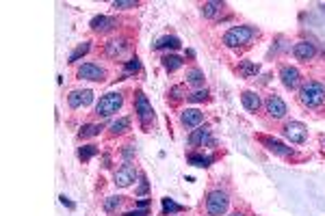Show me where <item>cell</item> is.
Masks as SVG:
<instances>
[{
	"instance_id": "6da1fadb",
	"label": "cell",
	"mask_w": 325,
	"mask_h": 216,
	"mask_svg": "<svg viewBox=\"0 0 325 216\" xmlns=\"http://www.w3.org/2000/svg\"><path fill=\"white\" fill-rule=\"evenodd\" d=\"M299 104L304 108H318L325 102V84L318 80H308L299 87V95H297Z\"/></svg>"
},
{
	"instance_id": "7a4b0ae2",
	"label": "cell",
	"mask_w": 325,
	"mask_h": 216,
	"mask_svg": "<svg viewBox=\"0 0 325 216\" xmlns=\"http://www.w3.org/2000/svg\"><path fill=\"white\" fill-rule=\"evenodd\" d=\"M254 37H258V30L254 26H232L221 41H224L226 48H240V45L250 43Z\"/></svg>"
},
{
	"instance_id": "3957f363",
	"label": "cell",
	"mask_w": 325,
	"mask_h": 216,
	"mask_svg": "<svg viewBox=\"0 0 325 216\" xmlns=\"http://www.w3.org/2000/svg\"><path fill=\"white\" fill-rule=\"evenodd\" d=\"M122 106H124V95L120 91H108V93H104L100 97V102L96 104V115L104 119V117L115 115Z\"/></svg>"
},
{
	"instance_id": "277c9868",
	"label": "cell",
	"mask_w": 325,
	"mask_h": 216,
	"mask_svg": "<svg viewBox=\"0 0 325 216\" xmlns=\"http://www.w3.org/2000/svg\"><path fill=\"white\" fill-rule=\"evenodd\" d=\"M228 204H230V199H228V193H224V191H212L206 197V212H208V216H221V214H226Z\"/></svg>"
},
{
	"instance_id": "5b68a950",
	"label": "cell",
	"mask_w": 325,
	"mask_h": 216,
	"mask_svg": "<svg viewBox=\"0 0 325 216\" xmlns=\"http://www.w3.org/2000/svg\"><path fill=\"white\" fill-rule=\"evenodd\" d=\"M134 113H136V119L141 121V126L143 128H150L152 126V121H154V110H152V104L148 102V97L141 93H136V104H134Z\"/></svg>"
},
{
	"instance_id": "8992f818",
	"label": "cell",
	"mask_w": 325,
	"mask_h": 216,
	"mask_svg": "<svg viewBox=\"0 0 325 216\" xmlns=\"http://www.w3.org/2000/svg\"><path fill=\"white\" fill-rule=\"evenodd\" d=\"M76 78H78V80L102 82L104 78H106V71H104V67H100L98 63H82L80 67L76 69Z\"/></svg>"
},
{
	"instance_id": "52a82bcc",
	"label": "cell",
	"mask_w": 325,
	"mask_h": 216,
	"mask_svg": "<svg viewBox=\"0 0 325 216\" xmlns=\"http://www.w3.org/2000/svg\"><path fill=\"white\" fill-rule=\"evenodd\" d=\"M139 178V173H136V169L130 165V162H124V165L117 169L115 175H113V182L117 188H128L130 184H134V180Z\"/></svg>"
},
{
	"instance_id": "ba28073f",
	"label": "cell",
	"mask_w": 325,
	"mask_h": 216,
	"mask_svg": "<svg viewBox=\"0 0 325 216\" xmlns=\"http://www.w3.org/2000/svg\"><path fill=\"white\" fill-rule=\"evenodd\" d=\"M284 136L292 145H302V143H306V139H308V128L299 121H288L284 126Z\"/></svg>"
},
{
	"instance_id": "9c48e42d",
	"label": "cell",
	"mask_w": 325,
	"mask_h": 216,
	"mask_svg": "<svg viewBox=\"0 0 325 216\" xmlns=\"http://www.w3.org/2000/svg\"><path fill=\"white\" fill-rule=\"evenodd\" d=\"M264 108H266V115L271 117V119H284L286 117V104L280 95H269L264 100Z\"/></svg>"
},
{
	"instance_id": "30bf717a",
	"label": "cell",
	"mask_w": 325,
	"mask_h": 216,
	"mask_svg": "<svg viewBox=\"0 0 325 216\" xmlns=\"http://www.w3.org/2000/svg\"><path fill=\"white\" fill-rule=\"evenodd\" d=\"M180 123L186 130H195L204 123V113H200L198 108H184L180 113Z\"/></svg>"
},
{
	"instance_id": "8fae6325",
	"label": "cell",
	"mask_w": 325,
	"mask_h": 216,
	"mask_svg": "<svg viewBox=\"0 0 325 216\" xmlns=\"http://www.w3.org/2000/svg\"><path fill=\"white\" fill-rule=\"evenodd\" d=\"M280 78H282V84L288 91H295L299 84H302V74H299L297 67H290V65H284L280 69Z\"/></svg>"
},
{
	"instance_id": "7c38bea8",
	"label": "cell",
	"mask_w": 325,
	"mask_h": 216,
	"mask_svg": "<svg viewBox=\"0 0 325 216\" xmlns=\"http://www.w3.org/2000/svg\"><path fill=\"white\" fill-rule=\"evenodd\" d=\"M91 102H94V93H91L89 89H76L68 95V104H70V108H74V110L89 106Z\"/></svg>"
},
{
	"instance_id": "4fadbf2b",
	"label": "cell",
	"mask_w": 325,
	"mask_h": 216,
	"mask_svg": "<svg viewBox=\"0 0 325 216\" xmlns=\"http://www.w3.org/2000/svg\"><path fill=\"white\" fill-rule=\"evenodd\" d=\"M260 143H262V145H266V149H269L271 154H276V156H282V158H288V156H292V149L290 147H286L284 143L271 139V136H260Z\"/></svg>"
},
{
	"instance_id": "5bb4252c",
	"label": "cell",
	"mask_w": 325,
	"mask_h": 216,
	"mask_svg": "<svg viewBox=\"0 0 325 216\" xmlns=\"http://www.w3.org/2000/svg\"><path fill=\"white\" fill-rule=\"evenodd\" d=\"M292 54H295V58H299V61L308 63L310 58H314L316 48H314V43H310V41H299L292 45Z\"/></svg>"
},
{
	"instance_id": "9a60e30c",
	"label": "cell",
	"mask_w": 325,
	"mask_h": 216,
	"mask_svg": "<svg viewBox=\"0 0 325 216\" xmlns=\"http://www.w3.org/2000/svg\"><path fill=\"white\" fill-rule=\"evenodd\" d=\"M91 30L94 32H108V30H113L115 26H117V19L115 17H108V15H96L94 19H91Z\"/></svg>"
},
{
	"instance_id": "2e32d148",
	"label": "cell",
	"mask_w": 325,
	"mask_h": 216,
	"mask_svg": "<svg viewBox=\"0 0 325 216\" xmlns=\"http://www.w3.org/2000/svg\"><path fill=\"white\" fill-rule=\"evenodd\" d=\"M204 143H210V145H214V141L210 139V130L208 128H195L191 134H188V145L191 147H198V145H204Z\"/></svg>"
},
{
	"instance_id": "e0dca14e",
	"label": "cell",
	"mask_w": 325,
	"mask_h": 216,
	"mask_svg": "<svg viewBox=\"0 0 325 216\" xmlns=\"http://www.w3.org/2000/svg\"><path fill=\"white\" fill-rule=\"evenodd\" d=\"M126 50H128L126 39H110V41L104 45V54H106L108 58H120Z\"/></svg>"
},
{
	"instance_id": "ac0fdd59",
	"label": "cell",
	"mask_w": 325,
	"mask_h": 216,
	"mask_svg": "<svg viewBox=\"0 0 325 216\" xmlns=\"http://www.w3.org/2000/svg\"><path fill=\"white\" fill-rule=\"evenodd\" d=\"M240 102H243V106L250 110V113H258L260 106H262V100H260V95L256 93V91H243Z\"/></svg>"
},
{
	"instance_id": "d6986e66",
	"label": "cell",
	"mask_w": 325,
	"mask_h": 216,
	"mask_svg": "<svg viewBox=\"0 0 325 216\" xmlns=\"http://www.w3.org/2000/svg\"><path fill=\"white\" fill-rule=\"evenodd\" d=\"M162 48L178 50V48H180V39H178V37H174V35H165V37H160L158 41L154 43V50H162Z\"/></svg>"
},
{
	"instance_id": "ffe728a7",
	"label": "cell",
	"mask_w": 325,
	"mask_h": 216,
	"mask_svg": "<svg viewBox=\"0 0 325 216\" xmlns=\"http://www.w3.org/2000/svg\"><path fill=\"white\" fill-rule=\"evenodd\" d=\"M130 130V119L128 117H122V119H117V121H113L110 123V136H120V134H126Z\"/></svg>"
},
{
	"instance_id": "44dd1931",
	"label": "cell",
	"mask_w": 325,
	"mask_h": 216,
	"mask_svg": "<svg viewBox=\"0 0 325 216\" xmlns=\"http://www.w3.org/2000/svg\"><path fill=\"white\" fill-rule=\"evenodd\" d=\"M160 63H162V67H165L167 71H176V69H180L182 65H184V61H182L180 56H176V54H167V56H162V58H160Z\"/></svg>"
},
{
	"instance_id": "7402d4cb",
	"label": "cell",
	"mask_w": 325,
	"mask_h": 216,
	"mask_svg": "<svg viewBox=\"0 0 325 216\" xmlns=\"http://www.w3.org/2000/svg\"><path fill=\"white\" fill-rule=\"evenodd\" d=\"M186 84H191V87H202V84H204V71L198 69V67H191L186 71Z\"/></svg>"
},
{
	"instance_id": "603a6c76",
	"label": "cell",
	"mask_w": 325,
	"mask_h": 216,
	"mask_svg": "<svg viewBox=\"0 0 325 216\" xmlns=\"http://www.w3.org/2000/svg\"><path fill=\"white\" fill-rule=\"evenodd\" d=\"M104 130L102 123H87V126L80 128V132H78V136L80 139H91V136H98Z\"/></svg>"
},
{
	"instance_id": "cb8c5ba5",
	"label": "cell",
	"mask_w": 325,
	"mask_h": 216,
	"mask_svg": "<svg viewBox=\"0 0 325 216\" xmlns=\"http://www.w3.org/2000/svg\"><path fill=\"white\" fill-rule=\"evenodd\" d=\"M221 9H224V4L221 2H204L202 4V15L204 17H214V15H219Z\"/></svg>"
},
{
	"instance_id": "d4e9b609",
	"label": "cell",
	"mask_w": 325,
	"mask_h": 216,
	"mask_svg": "<svg viewBox=\"0 0 325 216\" xmlns=\"http://www.w3.org/2000/svg\"><path fill=\"white\" fill-rule=\"evenodd\" d=\"M186 208L184 206H178L174 199H162V216L167 214H178V212H184Z\"/></svg>"
},
{
	"instance_id": "484cf974",
	"label": "cell",
	"mask_w": 325,
	"mask_h": 216,
	"mask_svg": "<svg viewBox=\"0 0 325 216\" xmlns=\"http://www.w3.org/2000/svg\"><path fill=\"white\" fill-rule=\"evenodd\" d=\"M188 165H193V167H208L212 162L210 156H204V154H188Z\"/></svg>"
},
{
	"instance_id": "4316f807",
	"label": "cell",
	"mask_w": 325,
	"mask_h": 216,
	"mask_svg": "<svg viewBox=\"0 0 325 216\" xmlns=\"http://www.w3.org/2000/svg\"><path fill=\"white\" fill-rule=\"evenodd\" d=\"M258 69H260L258 65H256V63H250V61H243V63H240V67H238V71H240V76H243V78L256 76Z\"/></svg>"
},
{
	"instance_id": "83f0119b",
	"label": "cell",
	"mask_w": 325,
	"mask_h": 216,
	"mask_svg": "<svg viewBox=\"0 0 325 216\" xmlns=\"http://www.w3.org/2000/svg\"><path fill=\"white\" fill-rule=\"evenodd\" d=\"M96 154H98V147H96V145H82L80 149H78V158H80L82 162L91 160Z\"/></svg>"
},
{
	"instance_id": "f1b7e54d",
	"label": "cell",
	"mask_w": 325,
	"mask_h": 216,
	"mask_svg": "<svg viewBox=\"0 0 325 216\" xmlns=\"http://www.w3.org/2000/svg\"><path fill=\"white\" fill-rule=\"evenodd\" d=\"M89 48H91V45H89V41L80 43V45H78V48H76V50H74V52H72V54H70L68 63H76V61H78V58H80V56H84V54H87V52H89Z\"/></svg>"
},
{
	"instance_id": "f546056e",
	"label": "cell",
	"mask_w": 325,
	"mask_h": 216,
	"mask_svg": "<svg viewBox=\"0 0 325 216\" xmlns=\"http://www.w3.org/2000/svg\"><path fill=\"white\" fill-rule=\"evenodd\" d=\"M141 69V61L136 56H132L130 61L124 65V76H130V74H136V71Z\"/></svg>"
},
{
	"instance_id": "4dcf8cb0",
	"label": "cell",
	"mask_w": 325,
	"mask_h": 216,
	"mask_svg": "<svg viewBox=\"0 0 325 216\" xmlns=\"http://www.w3.org/2000/svg\"><path fill=\"white\" fill-rule=\"evenodd\" d=\"M120 206H122V197H108V199H104V210H106L108 214H113Z\"/></svg>"
},
{
	"instance_id": "1f68e13d",
	"label": "cell",
	"mask_w": 325,
	"mask_h": 216,
	"mask_svg": "<svg viewBox=\"0 0 325 216\" xmlns=\"http://www.w3.org/2000/svg\"><path fill=\"white\" fill-rule=\"evenodd\" d=\"M169 95H172V100H176V102L182 100V97H188V95H186V89L180 87V84H178V87H172V89H169Z\"/></svg>"
},
{
	"instance_id": "d6a6232c",
	"label": "cell",
	"mask_w": 325,
	"mask_h": 216,
	"mask_svg": "<svg viewBox=\"0 0 325 216\" xmlns=\"http://www.w3.org/2000/svg\"><path fill=\"white\" fill-rule=\"evenodd\" d=\"M188 100H191V102H204V100H208V91L206 89L193 91V93H188Z\"/></svg>"
},
{
	"instance_id": "836d02e7",
	"label": "cell",
	"mask_w": 325,
	"mask_h": 216,
	"mask_svg": "<svg viewBox=\"0 0 325 216\" xmlns=\"http://www.w3.org/2000/svg\"><path fill=\"white\" fill-rule=\"evenodd\" d=\"M136 2L134 0H115L113 2V9H134Z\"/></svg>"
},
{
	"instance_id": "e575fe53",
	"label": "cell",
	"mask_w": 325,
	"mask_h": 216,
	"mask_svg": "<svg viewBox=\"0 0 325 216\" xmlns=\"http://www.w3.org/2000/svg\"><path fill=\"white\" fill-rule=\"evenodd\" d=\"M122 156H124V158H126V162H128L130 158H132V156H134V149H132V145H126V149H122Z\"/></svg>"
},
{
	"instance_id": "d590c367",
	"label": "cell",
	"mask_w": 325,
	"mask_h": 216,
	"mask_svg": "<svg viewBox=\"0 0 325 216\" xmlns=\"http://www.w3.org/2000/svg\"><path fill=\"white\" fill-rule=\"evenodd\" d=\"M146 193H148V180L141 178V186L136 188V195H146Z\"/></svg>"
},
{
	"instance_id": "8d00e7d4",
	"label": "cell",
	"mask_w": 325,
	"mask_h": 216,
	"mask_svg": "<svg viewBox=\"0 0 325 216\" xmlns=\"http://www.w3.org/2000/svg\"><path fill=\"white\" fill-rule=\"evenodd\" d=\"M124 216H148V212L146 210H130V212H126Z\"/></svg>"
},
{
	"instance_id": "74e56055",
	"label": "cell",
	"mask_w": 325,
	"mask_h": 216,
	"mask_svg": "<svg viewBox=\"0 0 325 216\" xmlns=\"http://www.w3.org/2000/svg\"><path fill=\"white\" fill-rule=\"evenodd\" d=\"M61 204H63V206H68L70 210H74V204H72V201H70L68 197H65V195H61Z\"/></svg>"
},
{
	"instance_id": "f35d334b",
	"label": "cell",
	"mask_w": 325,
	"mask_h": 216,
	"mask_svg": "<svg viewBox=\"0 0 325 216\" xmlns=\"http://www.w3.org/2000/svg\"><path fill=\"white\" fill-rule=\"evenodd\" d=\"M230 216H245V214H243V212H238V210H236V212H232Z\"/></svg>"
}]
</instances>
